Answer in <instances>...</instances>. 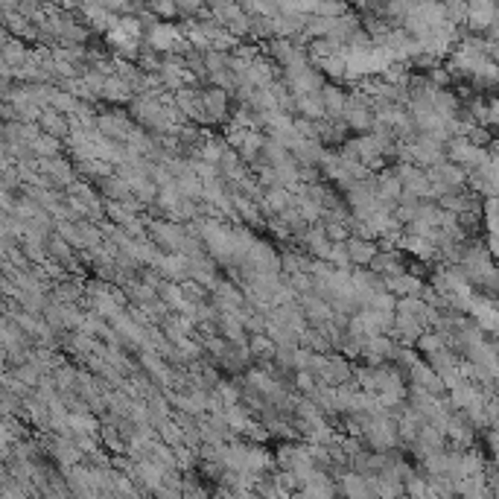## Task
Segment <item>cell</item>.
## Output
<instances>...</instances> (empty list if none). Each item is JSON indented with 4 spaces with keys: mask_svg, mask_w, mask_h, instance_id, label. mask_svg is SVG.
I'll return each instance as SVG.
<instances>
[{
    "mask_svg": "<svg viewBox=\"0 0 499 499\" xmlns=\"http://www.w3.org/2000/svg\"><path fill=\"white\" fill-rule=\"evenodd\" d=\"M199 97H202V111L207 117V123H222L228 120V111H231V93L220 91V88H199Z\"/></svg>",
    "mask_w": 499,
    "mask_h": 499,
    "instance_id": "obj_1",
    "label": "cell"
},
{
    "mask_svg": "<svg viewBox=\"0 0 499 499\" xmlns=\"http://www.w3.org/2000/svg\"><path fill=\"white\" fill-rule=\"evenodd\" d=\"M345 252L351 260V269H368V263L377 257L380 245L377 240H359V237H348L345 240Z\"/></svg>",
    "mask_w": 499,
    "mask_h": 499,
    "instance_id": "obj_2",
    "label": "cell"
},
{
    "mask_svg": "<svg viewBox=\"0 0 499 499\" xmlns=\"http://www.w3.org/2000/svg\"><path fill=\"white\" fill-rule=\"evenodd\" d=\"M319 97H321V106H324V120H339L341 111H345V103H348V91L341 85H336V82H324Z\"/></svg>",
    "mask_w": 499,
    "mask_h": 499,
    "instance_id": "obj_3",
    "label": "cell"
},
{
    "mask_svg": "<svg viewBox=\"0 0 499 499\" xmlns=\"http://www.w3.org/2000/svg\"><path fill=\"white\" fill-rule=\"evenodd\" d=\"M100 97L108 100V103L117 108V106H129V103L135 100V91H132L126 82H123L120 76H108L106 85H103V91H100Z\"/></svg>",
    "mask_w": 499,
    "mask_h": 499,
    "instance_id": "obj_4",
    "label": "cell"
},
{
    "mask_svg": "<svg viewBox=\"0 0 499 499\" xmlns=\"http://www.w3.org/2000/svg\"><path fill=\"white\" fill-rule=\"evenodd\" d=\"M100 196H106V202H129L132 193H129V181L120 178L117 173L103 178L100 181Z\"/></svg>",
    "mask_w": 499,
    "mask_h": 499,
    "instance_id": "obj_5",
    "label": "cell"
},
{
    "mask_svg": "<svg viewBox=\"0 0 499 499\" xmlns=\"http://www.w3.org/2000/svg\"><path fill=\"white\" fill-rule=\"evenodd\" d=\"M245 348H248V354H252L254 359H274V341L266 336V333H257V336H245Z\"/></svg>",
    "mask_w": 499,
    "mask_h": 499,
    "instance_id": "obj_6",
    "label": "cell"
},
{
    "mask_svg": "<svg viewBox=\"0 0 499 499\" xmlns=\"http://www.w3.org/2000/svg\"><path fill=\"white\" fill-rule=\"evenodd\" d=\"M41 126H44L47 135L56 138V140H58V138H65L68 129H71V126H68V120L61 117L58 111H44V114H41Z\"/></svg>",
    "mask_w": 499,
    "mask_h": 499,
    "instance_id": "obj_7",
    "label": "cell"
},
{
    "mask_svg": "<svg viewBox=\"0 0 499 499\" xmlns=\"http://www.w3.org/2000/svg\"><path fill=\"white\" fill-rule=\"evenodd\" d=\"M292 380H295V389L298 391H304V394H309L319 383H316V377L309 371H292Z\"/></svg>",
    "mask_w": 499,
    "mask_h": 499,
    "instance_id": "obj_8",
    "label": "cell"
},
{
    "mask_svg": "<svg viewBox=\"0 0 499 499\" xmlns=\"http://www.w3.org/2000/svg\"><path fill=\"white\" fill-rule=\"evenodd\" d=\"M33 149H36V152H41V155H56V152H58V140H56V138H50V135H44V138L33 140Z\"/></svg>",
    "mask_w": 499,
    "mask_h": 499,
    "instance_id": "obj_9",
    "label": "cell"
},
{
    "mask_svg": "<svg viewBox=\"0 0 499 499\" xmlns=\"http://www.w3.org/2000/svg\"><path fill=\"white\" fill-rule=\"evenodd\" d=\"M0 91H6V85H4V82H0Z\"/></svg>",
    "mask_w": 499,
    "mask_h": 499,
    "instance_id": "obj_10",
    "label": "cell"
}]
</instances>
